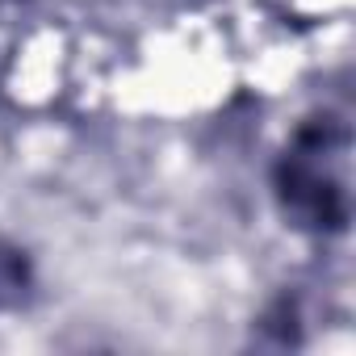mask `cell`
<instances>
[{"label": "cell", "mask_w": 356, "mask_h": 356, "mask_svg": "<svg viewBox=\"0 0 356 356\" xmlns=\"http://www.w3.org/2000/svg\"><path fill=\"white\" fill-rule=\"evenodd\" d=\"M30 293V260L17 248L0 243V306H17Z\"/></svg>", "instance_id": "obj_2"}, {"label": "cell", "mask_w": 356, "mask_h": 356, "mask_svg": "<svg viewBox=\"0 0 356 356\" xmlns=\"http://www.w3.org/2000/svg\"><path fill=\"white\" fill-rule=\"evenodd\" d=\"M348 126L339 118H310L298 126L277 159L273 185L289 227L335 235L348 227Z\"/></svg>", "instance_id": "obj_1"}]
</instances>
